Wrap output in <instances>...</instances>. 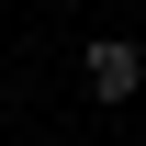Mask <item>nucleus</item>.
Returning <instances> with one entry per match:
<instances>
[{"label":"nucleus","instance_id":"obj_1","mask_svg":"<svg viewBox=\"0 0 146 146\" xmlns=\"http://www.w3.org/2000/svg\"><path fill=\"white\" fill-rule=\"evenodd\" d=\"M79 68H90V90H101V101H135V90H146V56H135L124 34H101L90 56H79Z\"/></svg>","mask_w":146,"mask_h":146}]
</instances>
